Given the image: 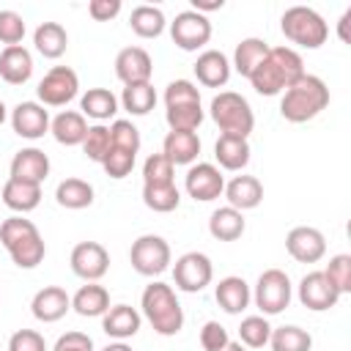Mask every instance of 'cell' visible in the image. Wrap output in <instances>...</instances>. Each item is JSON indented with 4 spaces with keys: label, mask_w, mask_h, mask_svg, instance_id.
<instances>
[{
    "label": "cell",
    "mask_w": 351,
    "mask_h": 351,
    "mask_svg": "<svg viewBox=\"0 0 351 351\" xmlns=\"http://www.w3.org/2000/svg\"><path fill=\"white\" fill-rule=\"evenodd\" d=\"M304 74V60L296 49L291 47H269V55L252 69L247 77L255 93L261 96H277L282 93L291 82H296Z\"/></svg>",
    "instance_id": "cell-1"
},
{
    "label": "cell",
    "mask_w": 351,
    "mask_h": 351,
    "mask_svg": "<svg viewBox=\"0 0 351 351\" xmlns=\"http://www.w3.org/2000/svg\"><path fill=\"white\" fill-rule=\"evenodd\" d=\"M329 104V88L321 77L315 74H302L296 82H291L282 90V101H280V115L291 123H304L313 121L321 110H326Z\"/></svg>",
    "instance_id": "cell-2"
},
{
    "label": "cell",
    "mask_w": 351,
    "mask_h": 351,
    "mask_svg": "<svg viewBox=\"0 0 351 351\" xmlns=\"http://www.w3.org/2000/svg\"><path fill=\"white\" fill-rule=\"evenodd\" d=\"M0 244L8 250L11 261L19 269H36L47 255V247H44L38 228L30 219H25L22 214L8 217L0 225Z\"/></svg>",
    "instance_id": "cell-3"
},
{
    "label": "cell",
    "mask_w": 351,
    "mask_h": 351,
    "mask_svg": "<svg viewBox=\"0 0 351 351\" xmlns=\"http://www.w3.org/2000/svg\"><path fill=\"white\" fill-rule=\"evenodd\" d=\"M140 307L143 315L148 318V324L154 326L156 335L162 337H173L181 332L184 326V310L176 299V291L165 282H151L145 285L143 296H140Z\"/></svg>",
    "instance_id": "cell-4"
},
{
    "label": "cell",
    "mask_w": 351,
    "mask_h": 351,
    "mask_svg": "<svg viewBox=\"0 0 351 351\" xmlns=\"http://www.w3.org/2000/svg\"><path fill=\"white\" fill-rule=\"evenodd\" d=\"M280 30L288 41L304 47V49H318L326 44L329 38V27L324 22V16L307 5H293L282 14L280 19Z\"/></svg>",
    "instance_id": "cell-5"
},
{
    "label": "cell",
    "mask_w": 351,
    "mask_h": 351,
    "mask_svg": "<svg viewBox=\"0 0 351 351\" xmlns=\"http://www.w3.org/2000/svg\"><path fill=\"white\" fill-rule=\"evenodd\" d=\"M211 121L219 126L222 134H233V137H244V140L250 137V132L255 126L250 101L233 90H222L219 96L211 99Z\"/></svg>",
    "instance_id": "cell-6"
},
{
    "label": "cell",
    "mask_w": 351,
    "mask_h": 351,
    "mask_svg": "<svg viewBox=\"0 0 351 351\" xmlns=\"http://www.w3.org/2000/svg\"><path fill=\"white\" fill-rule=\"evenodd\" d=\"M170 244L162 239V236H154V233H145L140 236L132 250H129V261H132V269L143 277H156L162 274L167 266H170Z\"/></svg>",
    "instance_id": "cell-7"
},
{
    "label": "cell",
    "mask_w": 351,
    "mask_h": 351,
    "mask_svg": "<svg viewBox=\"0 0 351 351\" xmlns=\"http://www.w3.org/2000/svg\"><path fill=\"white\" fill-rule=\"evenodd\" d=\"M255 307L263 315H277L291 304V280L282 269H266L255 282Z\"/></svg>",
    "instance_id": "cell-8"
},
{
    "label": "cell",
    "mask_w": 351,
    "mask_h": 351,
    "mask_svg": "<svg viewBox=\"0 0 351 351\" xmlns=\"http://www.w3.org/2000/svg\"><path fill=\"white\" fill-rule=\"evenodd\" d=\"M170 38H173V44L178 49L197 52L211 38V22H208V16H203V14L192 11V8L189 11H181L170 22Z\"/></svg>",
    "instance_id": "cell-9"
},
{
    "label": "cell",
    "mask_w": 351,
    "mask_h": 351,
    "mask_svg": "<svg viewBox=\"0 0 351 351\" xmlns=\"http://www.w3.org/2000/svg\"><path fill=\"white\" fill-rule=\"evenodd\" d=\"M77 90H80V80H77V71L69 69V66H52L41 77V82L36 88L38 104H47V107H63V104H69L77 96Z\"/></svg>",
    "instance_id": "cell-10"
},
{
    "label": "cell",
    "mask_w": 351,
    "mask_h": 351,
    "mask_svg": "<svg viewBox=\"0 0 351 351\" xmlns=\"http://www.w3.org/2000/svg\"><path fill=\"white\" fill-rule=\"evenodd\" d=\"M211 277H214V266L211 258L203 252H184L173 266V282L184 293L203 291L211 282Z\"/></svg>",
    "instance_id": "cell-11"
},
{
    "label": "cell",
    "mask_w": 351,
    "mask_h": 351,
    "mask_svg": "<svg viewBox=\"0 0 351 351\" xmlns=\"http://www.w3.org/2000/svg\"><path fill=\"white\" fill-rule=\"evenodd\" d=\"M184 189L192 200H200V203H208V200H217L222 192H225V178L219 173L217 165L211 162H197L186 170V178H184Z\"/></svg>",
    "instance_id": "cell-12"
},
{
    "label": "cell",
    "mask_w": 351,
    "mask_h": 351,
    "mask_svg": "<svg viewBox=\"0 0 351 351\" xmlns=\"http://www.w3.org/2000/svg\"><path fill=\"white\" fill-rule=\"evenodd\" d=\"M69 261H71V271L85 282L101 280L107 274V269H110V255L99 241H80L71 250Z\"/></svg>",
    "instance_id": "cell-13"
},
{
    "label": "cell",
    "mask_w": 351,
    "mask_h": 351,
    "mask_svg": "<svg viewBox=\"0 0 351 351\" xmlns=\"http://www.w3.org/2000/svg\"><path fill=\"white\" fill-rule=\"evenodd\" d=\"M285 250L299 263H318L326 255V239L318 228L299 225L285 236Z\"/></svg>",
    "instance_id": "cell-14"
},
{
    "label": "cell",
    "mask_w": 351,
    "mask_h": 351,
    "mask_svg": "<svg viewBox=\"0 0 351 351\" xmlns=\"http://www.w3.org/2000/svg\"><path fill=\"white\" fill-rule=\"evenodd\" d=\"M11 126L25 140H38L49 132V112L38 101H19L11 110Z\"/></svg>",
    "instance_id": "cell-15"
},
{
    "label": "cell",
    "mask_w": 351,
    "mask_h": 351,
    "mask_svg": "<svg viewBox=\"0 0 351 351\" xmlns=\"http://www.w3.org/2000/svg\"><path fill=\"white\" fill-rule=\"evenodd\" d=\"M340 293L329 285V280L324 277V271H310L302 277L299 282V302L313 310V313H324V310H332L337 304Z\"/></svg>",
    "instance_id": "cell-16"
},
{
    "label": "cell",
    "mask_w": 351,
    "mask_h": 351,
    "mask_svg": "<svg viewBox=\"0 0 351 351\" xmlns=\"http://www.w3.org/2000/svg\"><path fill=\"white\" fill-rule=\"evenodd\" d=\"M154 74V60L143 47H126L118 52L115 58V77L123 85H134V82H151Z\"/></svg>",
    "instance_id": "cell-17"
},
{
    "label": "cell",
    "mask_w": 351,
    "mask_h": 351,
    "mask_svg": "<svg viewBox=\"0 0 351 351\" xmlns=\"http://www.w3.org/2000/svg\"><path fill=\"white\" fill-rule=\"evenodd\" d=\"M69 310H71V296H69L60 285H47V288H41V291L33 296V302H30V313H33V318L41 321V324H55V321H60Z\"/></svg>",
    "instance_id": "cell-18"
},
{
    "label": "cell",
    "mask_w": 351,
    "mask_h": 351,
    "mask_svg": "<svg viewBox=\"0 0 351 351\" xmlns=\"http://www.w3.org/2000/svg\"><path fill=\"white\" fill-rule=\"evenodd\" d=\"M49 176V156L41 148H22L11 159V178L27 184H44Z\"/></svg>",
    "instance_id": "cell-19"
},
{
    "label": "cell",
    "mask_w": 351,
    "mask_h": 351,
    "mask_svg": "<svg viewBox=\"0 0 351 351\" xmlns=\"http://www.w3.org/2000/svg\"><path fill=\"white\" fill-rule=\"evenodd\" d=\"M225 197H228V206L236 211L258 208L263 200V184L255 176H236L225 184Z\"/></svg>",
    "instance_id": "cell-20"
},
{
    "label": "cell",
    "mask_w": 351,
    "mask_h": 351,
    "mask_svg": "<svg viewBox=\"0 0 351 351\" xmlns=\"http://www.w3.org/2000/svg\"><path fill=\"white\" fill-rule=\"evenodd\" d=\"M195 77L206 88H222L230 80V60L219 49H206L195 60Z\"/></svg>",
    "instance_id": "cell-21"
},
{
    "label": "cell",
    "mask_w": 351,
    "mask_h": 351,
    "mask_svg": "<svg viewBox=\"0 0 351 351\" xmlns=\"http://www.w3.org/2000/svg\"><path fill=\"white\" fill-rule=\"evenodd\" d=\"M214 299H217V304H219L228 315H239L241 310H247L252 293H250V285L244 282V277L230 274V277H222V280L217 282Z\"/></svg>",
    "instance_id": "cell-22"
},
{
    "label": "cell",
    "mask_w": 351,
    "mask_h": 351,
    "mask_svg": "<svg viewBox=\"0 0 351 351\" xmlns=\"http://www.w3.org/2000/svg\"><path fill=\"white\" fill-rule=\"evenodd\" d=\"M140 313L129 304H115L110 307L104 315H101V329L107 337H115V340H126V337H134L140 332Z\"/></svg>",
    "instance_id": "cell-23"
},
{
    "label": "cell",
    "mask_w": 351,
    "mask_h": 351,
    "mask_svg": "<svg viewBox=\"0 0 351 351\" xmlns=\"http://www.w3.org/2000/svg\"><path fill=\"white\" fill-rule=\"evenodd\" d=\"M0 77L8 85H25L33 77V55L19 47H5L0 52Z\"/></svg>",
    "instance_id": "cell-24"
},
{
    "label": "cell",
    "mask_w": 351,
    "mask_h": 351,
    "mask_svg": "<svg viewBox=\"0 0 351 351\" xmlns=\"http://www.w3.org/2000/svg\"><path fill=\"white\" fill-rule=\"evenodd\" d=\"M49 132L60 145H82L85 134H88V123L82 112L74 110H63L49 121Z\"/></svg>",
    "instance_id": "cell-25"
},
{
    "label": "cell",
    "mask_w": 351,
    "mask_h": 351,
    "mask_svg": "<svg viewBox=\"0 0 351 351\" xmlns=\"http://www.w3.org/2000/svg\"><path fill=\"white\" fill-rule=\"evenodd\" d=\"M3 203L16 211V214H27L33 208H38L41 203V184H27V181H16L8 178L3 184Z\"/></svg>",
    "instance_id": "cell-26"
},
{
    "label": "cell",
    "mask_w": 351,
    "mask_h": 351,
    "mask_svg": "<svg viewBox=\"0 0 351 351\" xmlns=\"http://www.w3.org/2000/svg\"><path fill=\"white\" fill-rule=\"evenodd\" d=\"M71 310L82 318H99L110 310V291L104 285L88 282L71 296Z\"/></svg>",
    "instance_id": "cell-27"
},
{
    "label": "cell",
    "mask_w": 351,
    "mask_h": 351,
    "mask_svg": "<svg viewBox=\"0 0 351 351\" xmlns=\"http://www.w3.org/2000/svg\"><path fill=\"white\" fill-rule=\"evenodd\" d=\"M250 143L244 137H233V134H219V140L214 143V156L219 162V167L225 170H244L250 165Z\"/></svg>",
    "instance_id": "cell-28"
},
{
    "label": "cell",
    "mask_w": 351,
    "mask_h": 351,
    "mask_svg": "<svg viewBox=\"0 0 351 351\" xmlns=\"http://www.w3.org/2000/svg\"><path fill=\"white\" fill-rule=\"evenodd\" d=\"M162 154L176 165H192L200 154V137L195 132H167Z\"/></svg>",
    "instance_id": "cell-29"
},
{
    "label": "cell",
    "mask_w": 351,
    "mask_h": 351,
    "mask_svg": "<svg viewBox=\"0 0 351 351\" xmlns=\"http://www.w3.org/2000/svg\"><path fill=\"white\" fill-rule=\"evenodd\" d=\"M33 44H36L38 55L55 60V58H60V55L66 52V47H69V33H66V27H63L60 22H41V25L36 27V33H33Z\"/></svg>",
    "instance_id": "cell-30"
},
{
    "label": "cell",
    "mask_w": 351,
    "mask_h": 351,
    "mask_svg": "<svg viewBox=\"0 0 351 351\" xmlns=\"http://www.w3.org/2000/svg\"><path fill=\"white\" fill-rule=\"evenodd\" d=\"M244 228H247L244 225V214L236 211V208H230V206L217 208L211 214V219H208V233L217 241H236V239H241Z\"/></svg>",
    "instance_id": "cell-31"
},
{
    "label": "cell",
    "mask_w": 351,
    "mask_h": 351,
    "mask_svg": "<svg viewBox=\"0 0 351 351\" xmlns=\"http://www.w3.org/2000/svg\"><path fill=\"white\" fill-rule=\"evenodd\" d=\"M80 107H82V115L93 121H110L118 112V99L107 88H88V93L80 99Z\"/></svg>",
    "instance_id": "cell-32"
},
{
    "label": "cell",
    "mask_w": 351,
    "mask_h": 351,
    "mask_svg": "<svg viewBox=\"0 0 351 351\" xmlns=\"http://www.w3.org/2000/svg\"><path fill=\"white\" fill-rule=\"evenodd\" d=\"M55 200H58V206L71 208V211L88 208L93 203V186L88 181H82V178H66V181L58 184Z\"/></svg>",
    "instance_id": "cell-33"
},
{
    "label": "cell",
    "mask_w": 351,
    "mask_h": 351,
    "mask_svg": "<svg viewBox=\"0 0 351 351\" xmlns=\"http://www.w3.org/2000/svg\"><path fill=\"white\" fill-rule=\"evenodd\" d=\"M269 55V44L263 38H241L236 44V52H233V69L241 74V77H250L252 69Z\"/></svg>",
    "instance_id": "cell-34"
},
{
    "label": "cell",
    "mask_w": 351,
    "mask_h": 351,
    "mask_svg": "<svg viewBox=\"0 0 351 351\" xmlns=\"http://www.w3.org/2000/svg\"><path fill=\"white\" fill-rule=\"evenodd\" d=\"M165 25H167L165 22V14L156 5H137L132 11V16H129V27L140 38H156V36H162L165 33Z\"/></svg>",
    "instance_id": "cell-35"
},
{
    "label": "cell",
    "mask_w": 351,
    "mask_h": 351,
    "mask_svg": "<svg viewBox=\"0 0 351 351\" xmlns=\"http://www.w3.org/2000/svg\"><path fill=\"white\" fill-rule=\"evenodd\" d=\"M121 104L126 112L132 115H148L156 104V90L151 82H134V85H126L123 93H121Z\"/></svg>",
    "instance_id": "cell-36"
},
{
    "label": "cell",
    "mask_w": 351,
    "mask_h": 351,
    "mask_svg": "<svg viewBox=\"0 0 351 351\" xmlns=\"http://www.w3.org/2000/svg\"><path fill=\"white\" fill-rule=\"evenodd\" d=\"M143 203L156 211V214H167V211H176L178 203H181V192L176 184H143Z\"/></svg>",
    "instance_id": "cell-37"
},
{
    "label": "cell",
    "mask_w": 351,
    "mask_h": 351,
    "mask_svg": "<svg viewBox=\"0 0 351 351\" xmlns=\"http://www.w3.org/2000/svg\"><path fill=\"white\" fill-rule=\"evenodd\" d=\"M269 346H271V351H310L313 348V337L302 326L288 324V326L271 329Z\"/></svg>",
    "instance_id": "cell-38"
},
{
    "label": "cell",
    "mask_w": 351,
    "mask_h": 351,
    "mask_svg": "<svg viewBox=\"0 0 351 351\" xmlns=\"http://www.w3.org/2000/svg\"><path fill=\"white\" fill-rule=\"evenodd\" d=\"M271 337V326L263 315H247L239 326V343L244 348H263Z\"/></svg>",
    "instance_id": "cell-39"
},
{
    "label": "cell",
    "mask_w": 351,
    "mask_h": 351,
    "mask_svg": "<svg viewBox=\"0 0 351 351\" xmlns=\"http://www.w3.org/2000/svg\"><path fill=\"white\" fill-rule=\"evenodd\" d=\"M165 121L170 132H195L203 123V107L200 104H184V107H167Z\"/></svg>",
    "instance_id": "cell-40"
},
{
    "label": "cell",
    "mask_w": 351,
    "mask_h": 351,
    "mask_svg": "<svg viewBox=\"0 0 351 351\" xmlns=\"http://www.w3.org/2000/svg\"><path fill=\"white\" fill-rule=\"evenodd\" d=\"M110 148H112L110 126H104V123L88 126V134H85V140H82V151H85V156H88L90 162H99V165H101V159L110 154Z\"/></svg>",
    "instance_id": "cell-41"
},
{
    "label": "cell",
    "mask_w": 351,
    "mask_h": 351,
    "mask_svg": "<svg viewBox=\"0 0 351 351\" xmlns=\"http://www.w3.org/2000/svg\"><path fill=\"white\" fill-rule=\"evenodd\" d=\"M324 277L329 280V285L343 296L351 293V255L340 252L335 258H329V266L324 269Z\"/></svg>",
    "instance_id": "cell-42"
},
{
    "label": "cell",
    "mask_w": 351,
    "mask_h": 351,
    "mask_svg": "<svg viewBox=\"0 0 351 351\" xmlns=\"http://www.w3.org/2000/svg\"><path fill=\"white\" fill-rule=\"evenodd\" d=\"M110 140H112V148H121L126 154H134L137 156V151H140V129L132 121H123V118L112 121Z\"/></svg>",
    "instance_id": "cell-43"
},
{
    "label": "cell",
    "mask_w": 351,
    "mask_h": 351,
    "mask_svg": "<svg viewBox=\"0 0 351 351\" xmlns=\"http://www.w3.org/2000/svg\"><path fill=\"white\" fill-rule=\"evenodd\" d=\"M173 173L176 167L165 154H151L143 165V184H156V186L173 184Z\"/></svg>",
    "instance_id": "cell-44"
},
{
    "label": "cell",
    "mask_w": 351,
    "mask_h": 351,
    "mask_svg": "<svg viewBox=\"0 0 351 351\" xmlns=\"http://www.w3.org/2000/svg\"><path fill=\"white\" fill-rule=\"evenodd\" d=\"M184 104H200V90L189 80H173L165 88V107H184Z\"/></svg>",
    "instance_id": "cell-45"
},
{
    "label": "cell",
    "mask_w": 351,
    "mask_h": 351,
    "mask_svg": "<svg viewBox=\"0 0 351 351\" xmlns=\"http://www.w3.org/2000/svg\"><path fill=\"white\" fill-rule=\"evenodd\" d=\"M25 38V19L16 11H0V44L5 47H19Z\"/></svg>",
    "instance_id": "cell-46"
},
{
    "label": "cell",
    "mask_w": 351,
    "mask_h": 351,
    "mask_svg": "<svg viewBox=\"0 0 351 351\" xmlns=\"http://www.w3.org/2000/svg\"><path fill=\"white\" fill-rule=\"evenodd\" d=\"M101 167L110 178H126L134 167V154H126L121 148H110V154L101 159Z\"/></svg>",
    "instance_id": "cell-47"
},
{
    "label": "cell",
    "mask_w": 351,
    "mask_h": 351,
    "mask_svg": "<svg viewBox=\"0 0 351 351\" xmlns=\"http://www.w3.org/2000/svg\"><path fill=\"white\" fill-rule=\"evenodd\" d=\"M228 343H230L228 329L219 321H206L203 324V329H200V346H203V351H222Z\"/></svg>",
    "instance_id": "cell-48"
},
{
    "label": "cell",
    "mask_w": 351,
    "mask_h": 351,
    "mask_svg": "<svg viewBox=\"0 0 351 351\" xmlns=\"http://www.w3.org/2000/svg\"><path fill=\"white\" fill-rule=\"evenodd\" d=\"M8 351H47V343L36 329H19L11 335Z\"/></svg>",
    "instance_id": "cell-49"
},
{
    "label": "cell",
    "mask_w": 351,
    "mask_h": 351,
    "mask_svg": "<svg viewBox=\"0 0 351 351\" xmlns=\"http://www.w3.org/2000/svg\"><path fill=\"white\" fill-rule=\"evenodd\" d=\"M52 351H93V340L85 332H66L58 337Z\"/></svg>",
    "instance_id": "cell-50"
},
{
    "label": "cell",
    "mask_w": 351,
    "mask_h": 351,
    "mask_svg": "<svg viewBox=\"0 0 351 351\" xmlns=\"http://www.w3.org/2000/svg\"><path fill=\"white\" fill-rule=\"evenodd\" d=\"M88 14L96 22H110L121 14V0H90L88 3Z\"/></svg>",
    "instance_id": "cell-51"
},
{
    "label": "cell",
    "mask_w": 351,
    "mask_h": 351,
    "mask_svg": "<svg viewBox=\"0 0 351 351\" xmlns=\"http://www.w3.org/2000/svg\"><path fill=\"white\" fill-rule=\"evenodd\" d=\"M222 5H225V0H192V11H197L203 16H206V11H219Z\"/></svg>",
    "instance_id": "cell-52"
},
{
    "label": "cell",
    "mask_w": 351,
    "mask_h": 351,
    "mask_svg": "<svg viewBox=\"0 0 351 351\" xmlns=\"http://www.w3.org/2000/svg\"><path fill=\"white\" fill-rule=\"evenodd\" d=\"M348 22H351V8L340 16V41L343 44H348Z\"/></svg>",
    "instance_id": "cell-53"
},
{
    "label": "cell",
    "mask_w": 351,
    "mask_h": 351,
    "mask_svg": "<svg viewBox=\"0 0 351 351\" xmlns=\"http://www.w3.org/2000/svg\"><path fill=\"white\" fill-rule=\"evenodd\" d=\"M101 351H132V346H126L123 340H118V343H110V346H104Z\"/></svg>",
    "instance_id": "cell-54"
},
{
    "label": "cell",
    "mask_w": 351,
    "mask_h": 351,
    "mask_svg": "<svg viewBox=\"0 0 351 351\" xmlns=\"http://www.w3.org/2000/svg\"><path fill=\"white\" fill-rule=\"evenodd\" d=\"M222 351H247V348H244L241 343H228V346H225Z\"/></svg>",
    "instance_id": "cell-55"
},
{
    "label": "cell",
    "mask_w": 351,
    "mask_h": 351,
    "mask_svg": "<svg viewBox=\"0 0 351 351\" xmlns=\"http://www.w3.org/2000/svg\"><path fill=\"white\" fill-rule=\"evenodd\" d=\"M3 121H5V104L0 101V126H3Z\"/></svg>",
    "instance_id": "cell-56"
}]
</instances>
